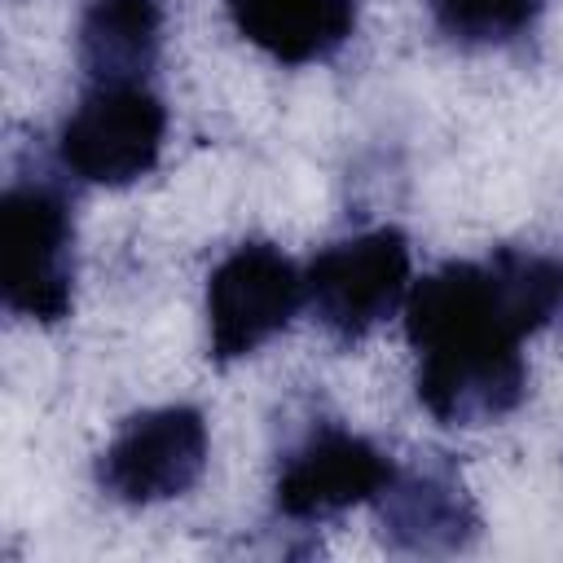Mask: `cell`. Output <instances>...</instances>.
I'll return each instance as SVG.
<instances>
[{"mask_svg":"<svg viewBox=\"0 0 563 563\" xmlns=\"http://www.w3.org/2000/svg\"><path fill=\"white\" fill-rule=\"evenodd\" d=\"M563 303V264L501 246L493 260H453L405 295V334L418 352V400L444 427L506 418L528 387L523 334Z\"/></svg>","mask_w":563,"mask_h":563,"instance_id":"1","label":"cell"},{"mask_svg":"<svg viewBox=\"0 0 563 563\" xmlns=\"http://www.w3.org/2000/svg\"><path fill=\"white\" fill-rule=\"evenodd\" d=\"M409 242L400 229H369L330 242L303 268V303L334 339H365L409 295Z\"/></svg>","mask_w":563,"mask_h":563,"instance_id":"2","label":"cell"},{"mask_svg":"<svg viewBox=\"0 0 563 563\" xmlns=\"http://www.w3.org/2000/svg\"><path fill=\"white\" fill-rule=\"evenodd\" d=\"M70 207L48 185H9L0 198V295L18 317L70 312Z\"/></svg>","mask_w":563,"mask_h":563,"instance_id":"3","label":"cell"},{"mask_svg":"<svg viewBox=\"0 0 563 563\" xmlns=\"http://www.w3.org/2000/svg\"><path fill=\"white\" fill-rule=\"evenodd\" d=\"M167 110L145 84H92L57 132V158L88 185H132L163 150Z\"/></svg>","mask_w":563,"mask_h":563,"instance_id":"4","label":"cell"},{"mask_svg":"<svg viewBox=\"0 0 563 563\" xmlns=\"http://www.w3.org/2000/svg\"><path fill=\"white\" fill-rule=\"evenodd\" d=\"M303 303V273L273 242H242L207 277V339L216 361L264 347Z\"/></svg>","mask_w":563,"mask_h":563,"instance_id":"5","label":"cell"},{"mask_svg":"<svg viewBox=\"0 0 563 563\" xmlns=\"http://www.w3.org/2000/svg\"><path fill=\"white\" fill-rule=\"evenodd\" d=\"M207 471V418L194 405H163L128 418L101 453V488L128 506L189 493Z\"/></svg>","mask_w":563,"mask_h":563,"instance_id":"6","label":"cell"},{"mask_svg":"<svg viewBox=\"0 0 563 563\" xmlns=\"http://www.w3.org/2000/svg\"><path fill=\"white\" fill-rule=\"evenodd\" d=\"M391 475V457L378 453L369 440L343 427H321L299 449H290L277 471L273 497L286 519H330L347 506L378 501Z\"/></svg>","mask_w":563,"mask_h":563,"instance_id":"7","label":"cell"},{"mask_svg":"<svg viewBox=\"0 0 563 563\" xmlns=\"http://www.w3.org/2000/svg\"><path fill=\"white\" fill-rule=\"evenodd\" d=\"M378 515H383L387 541L409 554L462 550L479 528L475 506L449 466L396 471L391 484L378 493Z\"/></svg>","mask_w":563,"mask_h":563,"instance_id":"8","label":"cell"},{"mask_svg":"<svg viewBox=\"0 0 563 563\" xmlns=\"http://www.w3.org/2000/svg\"><path fill=\"white\" fill-rule=\"evenodd\" d=\"M242 40L282 66L334 57L356 31V0H224Z\"/></svg>","mask_w":563,"mask_h":563,"instance_id":"9","label":"cell"},{"mask_svg":"<svg viewBox=\"0 0 563 563\" xmlns=\"http://www.w3.org/2000/svg\"><path fill=\"white\" fill-rule=\"evenodd\" d=\"M158 0H88L79 18V62L92 84H141L158 57Z\"/></svg>","mask_w":563,"mask_h":563,"instance_id":"10","label":"cell"},{"mask_svg":"<svg viewBox=\"0 0 563 563\" xmlns=\"http://www.w3.org/2000/svg\"><path fill=\"white\" fill-rule=\"evenodd\" d=\"M435 26L457 44H501L532 26L541 0H427Z\"/></svg>","mask_w":563,"mask_h":563,"instance_id":"11","label":"cell"}]
</instances>
